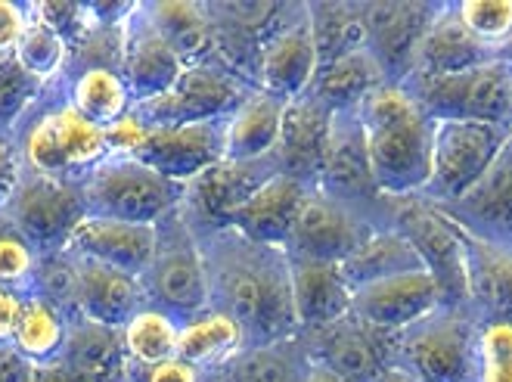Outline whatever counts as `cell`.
I'll use <instances>...</instances> for the list:
<instances>
[{
	"label": "cell",
	"instance_id": "cell-44",
	"mask_svg": "<svg viewBox=\"0 0 512 382\" xmlns=\"http://www.w3.org/2000/svg\"><path fill=\"white\" fill-rule=\"evenodd\" d=\"M149 131H153V128H149L134 109L125 112L122 119H115V122L106 128L109 153H112V156H134V153L140 150V146L146 143Z\"/></svg>",
	"mask_w": 512,
	"mask_h": 382
},
{
	"label": "cell",
	"instance_id": "cell-30",
	"mask_svg": "<svg viewBox=\"0 0 512 382\" xmlns=\"http://www.w3.org/2000/svg\"><path fill=\"white\" fill-rule=\"evenodd\" d=\"M156 32L168 41V47L184 60V66L212 63L215 50V25L196 4H146L143 7Z\"/></svg>",
	"mask_w": 512,
	"mask_h": 382
},
{
	"label": "cell",
	"instance_id": "cell-33",
	"mask_svg": "<svg viewBox=\"0 0 512 382\" xmlns=\"http://www.w3.org/2000/svg\"><path fill=\"white\" fill-rule=\"evenodd\" d=\"M348 317L320 330V342H317L320 355L314 358V364L329 367L348 382H376L385 367L379 364L370 336L360 330V320L348 323Z\"/></svg>",
	"mask_w": 512,
	"mask_h": 382
},
{
	"label": "cell",
	"instance_id": "cell-22",
	"mask_svg": "<svg viewBox=\"0 0 512 382\" xmlns=\"http://www.w3.org/2000/svg\"><path fill=\"white\" fill-rule=\"evenodd\" d=\"M320 193L345 202L348 196L376 193L370 156H367V137L360 125L357 109L333 112V125H329V143L320 171Z\"/></svg>",
	"mask_w": 512,
	"mask_h": 382
},
{
	"label": "cell",
	"instance_id": "cell-35",
	"mask_svg": "<svg viewBox=\"0 0 512 382\" xmlns=\"http://www.w3.org/2000/svg\"><path fill=\"white\" fill-rule=\"evenodd\" d=\"M69 103L84 115V119L109 128L115 119L134 109L128 94V84L122 72L115 69H87L69 81Z\"/></svg>",
	"mask_w": 512,
	"mask_h": 382
},
{
	"label": "cell",
	"instance_id": "cell-24",
	"mask_svg": "<svg viewBox=\"0 0 512 382\" xmlns=\"http://www.w3.org/2000/svg\"><path fill=\"white\" fill-rule=\"evenodd\" d=\"M491 60V47L481 44L460 22L457 7H444L429 22L423 41L416 47V63L410 75H454Z\"/></svg>",
	"mask_w": 512,
	"mask_h": 382
},
{
	"label": "cell",
	"instance_id": "cell-21",
	"mask_svg": "<svg viewBox=\"0 0 512 382\" xmlns=\"http://www.w3.org/2000/svg\"><path fill=\"white\" fill-rule=\"evenodd\" d=\"M289 283L298 330L320 333L351 314L354 289L348 286L339 264L289 258Z\"/></svg>",
	"mask_w": 512,
	"mask_h": 382
},
{
	"label": "cell",
	"instance_id": "cell-46",
	"mask_svg": "<svg viewBox=\"0 0 512 382\" xmlns=\"http://www.w3.org/2000/svg\"><path fill=\"white\" fill-rule=\"evenodd\" d=\"M22 174H25V162H22L19 140L0 134V205L10 199Z\"/></svg>",
	"mask_w": 512,
	"mask_h": 382
},
{
	"label": "cell",
	"instance_id": "cell-10",
	"mask_svg": "<svg viewBox=\"0 0 512 382\" xmlns=\"http://www.w3.org/2000/svg\"><path fill=\"white\" fill-rule=\"evenodd\" d=\"M373 227L357 218V212L348 202H339L320 190H311V196L301 205L295 218V227L283 252L289 258H308V261H329L342 264L360 243L373 237Z\"/></svg>",
	"mask_w": 512,
	"mask_h": 382
},
{
	"label": "cell",
	"instance_id": "cell-16",
	"mask_svg": "<svg viewBox=\"0 0 512 382\" xmlns=\"http://www.w3.org/2000/svg\"><path fill=\"white\" fill-rule=\"evenodd\" d=\"M329 125H333V109H326L311 94L286 103L280 143L274 150L277 171L317 190L329 143Z\"/></svg>",
	"mask_w": 512,
	"mask_h": 382
},
{
	"label": "cell",
	"instance_id": "cell-5",
	"mask_svg": "<svg viewBox=\"0 0 512 382\" xmlns=\"http://www.w3.org/2000/svg\"><path fill=\"white\" fill-rule=\"evenodd\" d=\"M156 230H159L156 255L140 280L149 296V305L168 311L171 317L184 323L212 308L205 252L193 227L180 215V209L168 215L162 224H156Z\"/></svg>",
	"mask_w": 512,
	"mask_h": 382
},
{
	"label": "cell",
	"instance_id": "cell-17",
	"mask_svg": "<svg viewBox=\"0 0 512 382\" xmlns=\"http://www.w3.org/2000/svg\"><path fill=\"white\" fill-rule=\"evenodd\" d=\"M159 230L153 224H134L103 215H87L81 227L72 233L66 252L103 261L109 268L143 277L149 261L156 255Z\"/></svg>",
	"mask_w": 512,
	"mask_h": 382
},
{
	"label": "cell",
	"instance_id": "cell-15",
	"mask_svg": "<svg viewBox=\"0 0 512 382\" xmlns=\"http://www.w3.org/2000/svg\"><path fill=\"white\" fill-rule=\"evenodd\" d=\"M184 60L168 47V41L149 22L143 4H134L125 19V53H122V78L134 106L159 100L184 75Z\"/></svg>",
	"mask_w": 512,
	"mask_h": 382
},
{
	"label": "cell",
	"instance_id": "cell-42",
	"mask_svg": "<svg viewBox=\"0 0 512 382\" xmlns=\"http://www.w3.org/2000/svg\"><path fill=\"white\" fill-rule=\"evenodd\" d=\"M457 16L485 47L512 38V0H466L457 7Z\"/></svg>",
	"mask_w": 512,
	"mask_h": 382
},
{
	"label": "cell",
	"instance_id": "cell-19",
	"mask_svg": "<svg viewBox=\"0 0 512 382\" xmlns=\"http://www.w3.org/2000/svg\"><path fill=\"white\" fill-rule=\"evenodd\" d=\"M75 264H78V314L81 317L122 333L149 305V296L140 277L109 268V264L94 261V258H81V255H75Z\"/></svg>",
	"mask_w": 512,
	"mask_h": 382
},
{
	"label": "cell",
	"instance_id": "cell-40",
	"mask_svg": "<svg viewBox=\"0 0 512 382\" xmlns=\"http://www.w3.org/2000/svg\"><path fill=\"white\" fill-rule=\"evenodd\" d=\"M38 261H41V252L0 215V283L28 296V292L35 289Z\"/></svg>",
	"mask_w": 512,
	"mask_h": 382
},
{
	"label": "cell",
	"instance_id": "cell-49",
	"mask_svg": "<svg viewBox=\"0 0 512 382\" xmlns=\"http://www.w3.org/2000/svg\"><path fill=\"white\" fill-rule=\"evenodd\" d=\"M32 373L35 364H28L10 342L0 345V382H32Z\"/></svg>",
	"mask_w": 512,
	"mask_h": 382
},
{
	"label": "cell",
	"instance_id": "cell-28",
	"mask_svg": "<svg viewBox=\"0 0 512 382\" xmlns=\"http://www.w3.org/2000/svg\"><path fill=\"white\" fill-rule=\"evenodd\" d=\"M339 268H342L348 286L357 292V289L388 280V277L426 271V264H423V255L416 252V246L401 230H376L373 237H367L339 264Z\"/></svg>",
	"mask_w": 512,
	"mask_h": 382
},
{
	"label": "cell",
	"instance_id": "cell-14",
	"mask_svg": "<svg viewBox=\"0 0 512 382\" xmlns=\"http://www.w3.org/2000/svg\"><path fill=\"white\" fill-rule=\"evenodd\" d=\"M317 69H320V56L314 47L311 19L305 7V10H298L292 22L277 28V32L261 44V53H258L261 91L280 97L283 103H292L311 91Z\"/></svg>",
	"mask_w": 512,
	"mask_h": 382
},
{
	"label": "cell",
	"instance_id": "cell-27",
	"mask_svg": "<svg viewBox=\"0 0 512 382\" xmlns=\"http://www.w3.org/2000/svg\"><path fill=\"white\" fill-rule=\"evenodd\" d=\"M382 84H391V81L385 78L376 56L364 47V50L339 56V60L320 63L308 94L320 100L326 109L342 112V109H357L360 100L373 94Z\"/></svg>",
	"mask_w": 512,
	"mask_h": 382
},
{
	"label": "cell",
	"instance_id": "cell-8",
	"mask_svg": "<svg viewBox=\"0 0 512 382\" xmlns=\"http://www.w3.org/2000/svg\"><path fill=\"white\" fill-rule=\"evenodd\" d=\"M249 94L252 87H246L224 66L199 63V66H187L168 94L143 106H134V112L149 128L205 125V122H224Z\"/></svg>",
	"mask_w": 512,
	"mask_h": 382
},
{
	"label": "cell",
	"instance_id": "cell-4",
	"mask_svg": "<svg viewBox=\"0 0 512 382\" xmlns=\"http://www.w3.org/2000/svg\"><path fill=\"white\" fill-rule=\"evenodd\" d=\"M84 199L90 215L162 224L184 205L187 187L162 178L159 171L143 165L134 156H109L84 174Z\"/></svg>",
	"mask_w": 512,
	"mask_h": 382
},
{
	"label": "cell",
	"instance_id": "cell-37",
	"mask_svg": "<svg viewBox=\"0 0 512 382\" xmlns=\"http://www.w3.org/2000/svg\"><path fill=\"white\" fill-rule=\"evenodd\" d=\"M308 19H311V35L320 63L339 60L345 53L367 47L364 10H354L345 4H323V7H308Z\"/></svg>",
	"mask_w": 512,
	"mask_h": 382
},
{
	"label": "cell",
	"instance_id": "cell-1",
	"mask_svg": "<svg viewBox=\"0 0 512 382\" xmlns=\"http://www.w3.org/2000/svg\"><path fill=\"white\" fill-rule=\"evenodd\" d=\"M205 252L212 308L243 323L255 345L289 342L298 330L289 283V255L274 246H258L236 230H218L199 240Z\"/></svg>",
	"mask_w": 512,
	"mask_h": 382
},
{
	"label": "cell",
	"instance_id": "cell-6",
	"mask_svg": "<svg viewBox=\"0 0 512 382\" xmlns=\"http://www.w3.org/2000/svg\"><path fill=\"white\" fill-rule=\"evenodd\" d=\"M0 215L41 255H53L69 246L72 233L81 227L90 209L81 181L25 171L10 199L0 205Z\"/></svg>",
	"mask_w": 512,
	"mask_h": 382
},
{
	"label": "cell",
	"instance_id": "cell-13",
	"mask_svg": "<svg viewBox=\"0 0 512 382\" xmlns=\"http://www.w3.org/2000/svg\"><path fill=\"white\" fill-rule=\"evenodd\" d=\"M134 159L187 187L224 159V122L153 128Z\"/></svg>",
	"mask_w": 512,
	"mask_h": 382
},
{
	"label": "cell",
	"instance_id": "cell-9",
	"mask_svg": "<svg viewBox=\"0 0 512 382\" xmlns=\"http://www.w3.org/2000/svg\"><path fill=\"white\" fill-rule=\"evenodd\" d=\"M401 370L419 382H472L475 376V333L450 311H435L404 330Z\"/></svg>",
	"mask_w": 512,
	"mask_h": 382
},
{
	"label": "cell",
	"instance_id": "cell-50",
	"mask_svg": "<svg viewBox=\"0 0 512 382\" xmlns=\"http://www.w3.org/2000/svg\"><path fill=\"white\" fill-rule=\"evenodd\" d=\"M376 382H419V379H413L407 370H401V367H385L382 373H379V379Z\"/></svg>",
	"mask_w": 512,
	"mask_h": 382
},
{
	"label": "cell",
	"instance_id": "cell-39",
	"mask_svg": "<svg viewBox=\"0 0 512 382\" xmlns=\"http://www.w3.org/2000/svg\"><path fill=\"white\" fill-rule=\"evenodd\" d=\"M44 91L47 87L35 75H28L16 63V56H4L0 60V134L13 137L19 122L38 106Z\"/></svg>",
	"mask_w": 512,
	"mask_h": 382
},
{
	"label": "cell",
	"instance_id": "cell-26",
	"mask_svg": "<svg viewBox=\"0 0 512 382\" xmlns=\"http://www.w3.org/2000/svg\"><path fill=\"white\" fill-rule=\"evenodd\" d=\"M243 348H249L243 323L218 308H208L180 323L177 358L193 364L196 370H215L236 358Z\"/></svg>",
	"mask_w": 512,
	"mask_h": 382
},
{
	"label": "cell",
	"instance_id": "cell-43",
	"mask_svg": "<svg viewBox=\"0 0 512 382\" xmlns=\"http://www.w3.org/2000/svg\"><path fill=\"white\" fill-rule=\"evenodd\" d=\"M28 10H32V16H38L47 28H53L69 47H75L90 28H94L90 4H53V0H47V4H32Z\"/></svg>",
	"mask_w": 512,
	"mask_h": 382
},
{
	"label": "cell",
	"instance_id": "cell-11",
	"mask_svg": "<svg viewBox=\"0 0 512 382\" xmlns=\"http://www.w3.org/2000/svg\"><path fill=\"white\" fill-rule=\"evenodd\" d=\"M277 165L274 159H261V162H230L221 159L218 165L208 168L202 178L187 184L184 205H180V215L193 227H208V237L218 230H227L233 212L243 205L267 178H274Z\"/></svg>",
	"mask_w": 512,
	"mask_h": 382
},
{
	"label": "cell",
	"instance_id": "cell-3",
	"mask_svg": "<svg viewBox=\"0 0 512 382\" xmlns=\"http://www.w3.org/2000/svg\"><path fill=\"white\" fill-rule=\"evenodd\" d=\"M401 87L432 122L512 125V66L497 56L454 75H410Z\"/></svg>",
	"mask_w": 512,
	"mask_h": 382
},
{
	"label": "cell",
	"instance_id": "cell-12",
	"mask_svg": "<svg viewBox=\"0 0 512 382\" xmlns=\"http://www.w3.org/2000/svg\"><path fill=\"white\" fill-rule=\"evenodd\" d=\"M444 305L441 286L429 271H410L379 283H370L354 292L351 314L385 333H404L416 327L419 320L432 317Z\"/></svg>",
	"mask_w": 512,
	"mask_h": 382
},
{
	"label": "cell",
	"instance_id": "cell-29",
	"mask_svg": "<svg viewBox=\"0 0 512 382\" xmlns=\"http://www.w3.org/2000/svg\"><path fill=\"white\" fill-rule=\"evenodd\" d=\"M454 212L472 227L485 230L488 237L500 240L512 233V131L491 171L460 202H454Z\"/></svg>",
	"mask_w": 512,
	"mask_h": 382
},
{
	"label": "cell",
	"instance_id": "cell-18",
	"mask_svg": "<svg viewBox=\"0 0 512 382\" xmlns=\"http://www.w3.org/2000/svg\"><path fill=\"white\" fill-rule=\"evenodd\" d=\"M435 13L438 10H429L423 4H373L364 10L367 50L376 56L385 78H410L416 63V47L423 41Z\"/></svg>",
	"mask_w": 512,
	"mask_h": 382
},
{
	"label": "cell",
	"instance_id": "cell-31",
	"mask_svg": "<svg viewBox=\"0 0 512 382\" xmlns=\"http://www.w3.org/2000/svg\"><path fill=\"white\" fill-rule=\"evenodd\" d=\"M69 314L59 311L53 302L28 292L16 333H13V348L28 361V364H50L66 351V339H69Z\"/></svg>",
	"mask_w": 512,
	"mask_h": 382
},
{
	"label": "cell",
	"instance_id": "cell-32",
	"mask_svg": "<svg viewBox=\"0 0 512 382\" xmlns=\"http://www.w3.org/2000/svg\"><path fill=\"white\" fill-rule=\"evenodd\" d=\"M311 361H305L289 342L243 348L227 364L208 370L202 382H305Z\"/></svg>",
	"mask_w": 512,
	"mask_h": 382
},
{
	"label": "cell",
	"instance_id": "cell-36",
	"mask_svg": "<svg viewBox=\"0 0 512 382\" xmlns=\"http://www.w3.org/2000/svg\"><path fill=\"white\" fill-rule=\"evenodd\" d=\"M177 342H180V320L156 305H146L122 330L125 355L137 367H156L162 361L177 358Z\"/></svg>",
	"mask_w": 512,
	"mask_h": 382
},
{
	"label": "cell",
	"instance_id": "cell-45",
	"mask_svg": "<svg viewBox=\"0 0 512 382\" xmlns=\"http://www.w3.org/2000/svg\"><path fill=\"white\" fill-rule=\"evenodd\" d=\"M28 25V7L10 4V0H0V60L13 56Z\"/></svg>",
	"mask_w": 512,
	"mask_h": 382
},
{
	"label": "cell",
	"instance_id": "cell-34",
	"mask_svg": "<svg viewBox=\"0 0 512 382\" xmlns=\"http://www.w3.org/2000/svg\"><path fill=\"white\" fill-rule=\"evenodd\" d=\"M50 125L59 143V153L66 159V168L75 181H84V174L90 168H97L103 159H109V140H106V128L84 119V115L69 103V97L63 103H56L47 109Z\"/></svg>",
	"mask_w": 512,
	"mask_h": 382
},
{
	"label": "cell",
	"instance_id": "cell-20",
	"mask_svg": "<svg viewBox=\"0 0 512 382\" xmlns=\"http://www.w3.org/2000/svg\"><path fill=\"white\" fill-rule=\"evenodd\" d=\"M308 196H311L308 184L277 171L274 178H267L243 205H239L227 227L258 246L283 249Z\"/></svg>",
	"mask_w": 512,
	"mask_h": 382
},
{
	"label": "cell",
	"instance_id": "cell-2",
	"mask_svg": "<svg viewBox=\"0 0 512 382\" xmlns=\"http://www.w3.org/2000/svg\"><path fill=\"white\" fill-rule=\"evenodd\" d=\"M367 137V156L376 193L413 196L423 193L432 174V128L401 84H382L357 106Z\"/></svg>",
	"mask_w": 512,
	"mask_h": 382
},
{
	"label": "cell",
	"instance_id": "cell-23",
	"mask_svg": "<svg viewBox=\"0 0 512 382\" xmlns=\"http://www.w3.org/2000/svg\"><path fill=\"white\" fill-rule=\"evenodd\" d=\"M283 115H286V103L255 87L224 119V159L230 162L274 159L283 131Z\"/></svg>",
	"mask_w": 512,
	"mask_h": 382
},
{
	"label": "cell",
	"instance_id": "cell-7",
	"mask_svg": "<svg viewBox=\"0 0 512 382\" xmlns=\"http://www.w3.org/2000/svg\"><path fill=\"white\" fill-rule=\"evenodd\" d=\"M512 125L491 122H435L432 174L423 193L435 202H460L497 162Z\"/></svg>",
	"mask_w": 512,
	"mask_h": 382
},
{
	"label": "cell",
	"instance_id": "cell-38",
	"mask_svg": "<svg viewBox=\"0 0 512 382\" xmlns=\"http://www.w3.org/2000/svg\"><path fill=\"white\" fill-rule=\"evenodd\" d=\"M69 53H72V47L59 38L53 28H47L38 16H32V10H28L25 35L13 53L16 63L47 87L53 81H63L66 66H69Z\"/></svg>",
	"mask_w": 512,
	"mask_h": 382
},
{
	"label": "cell",
	"instance_id": "cell-41",
	"mask_svg": "<svg viewBox=\"0 0 512 382\" xmlns=\"http://www.w3.org/2000/svg\"><path fill=\"white\" fill-rule=\"evenodd\" d=\"M475 379L512 382V320H491L475 333Z\"/></svg>",
	"mask_w": 512,
	"mask_h": 382
},
{
	"label": "cell",
	"instance_id": "cell-47",
	"mask_svg": "<svg viewBox=\"0 0 512 382\" xmlns=\"http://www.w3.org/2000/svg\"><path fill=\"white\" fill-rule=\"evenodd\" d=\"M131 370L140 373V382H202V370H196L193 364L180 361V358L162 361L156 367H137V364H131Z\"/></svg>",
	"mask_w": 512,
	"mask_h": 382
},
{
	"label": "cell",
	"instance_id": "cell-48",
	"mask_svg": "<svg viewBox=\"0 0 512 382\" xmlns=\"http://www.w3.org/2000/svg\"><path fill=\"white\" fill-rule=\"evenodd\" d=\"M22 305H25V296L10 286L0 283V345L13 342V333H16V323H19V314H22Z\"/></svg>",
	"mask_w": 512,
	"mask_h": 382
},
{
	"label": "cell",
	"instance_id": "cell-25",
	"mask_svg": "<svg viewBox=\"0 0 512 382\" xmlns=\"http://www.w3.org/2000/svg\"><path fill=\"white\" fill-rule=\"evenodd\" d=\"M401 233L416 246L419 255H426V271L438 280L444 302L457 299V292L466 296L469 271L463 261V246L457 243L454 233L426 209H419L416 215H407Z\"/></svg>",
	"mask_w": 512,
	"mask_h": 382
}]
</instances>
